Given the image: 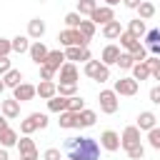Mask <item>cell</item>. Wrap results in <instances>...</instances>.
I'll use <instances>...</instances> for the list:
<instances>
[{
    "instance_id": "obj_1",
    "label": "cell",
    "mask_w": 160,
    "mask_h": 160,
    "mask_svg": "<svg viewBox=\"0 0 160 160\" xmlns=\"http://www.w3.org/2000/svg\"><path fill=\"white\" fill-rule=\"evenodd\" d=\"M62 148L68 152V160H98L100 158V142L88 135L68 138Z\"/></svg>"
},
{
    "instance_id": "obj_2",
    "label": "cell",
    "mask_w": 160,
    "mask_h": 160,
    "mask_svg": "<svg viewBox=\"0 0 160 160\" xmlns=\"http://www.w3.org/2000/svg\"><path fill=\"white\" fill-rule=\"evenodd\" d=\"M58 40H60V45L62 48H88L90 45V40L88 38H82L78 30H70V28H65V30H60L58 32Z\"/></svg>"
},
{
    "instance_id": "obj_3",
    "label": "cell",
    "mask_w": 160,
    "mask_h": 160,
    "mask_svg": "<svg viewBox=\"0 0 160 160\" xmlns=\"http://www.w3.org/2000/svg\"><path fill=\"white\" fill-rule=\"evenodd\" d=\"M85 75L102 85V82H108V80H110V68H108V65H102L100 60H88V62H85Z\"/></svg>"
},
{
    "instance_id": "obj_4",
    "label": "cell",
    "mask_w": 160,
    "mask_h": 160,
    "mask_svg": "<svg viewBox=\"0 0 160 160\" xmlns=\"http://www.w3.org/2000/svg\"><path fill=\"white\" fill-rule=\"evenodd\" d=\"M118 98H120V95H118L115 90H100V95H98L100 112H105V115H115L118 108H120V100H118Z\"/></svg>"
},
{
    "instance_id": "obj_5",
    "label": "cell",
    "mask_w": 160,
    "mask_h": 160,
    "mask_svg": "<svg viewBox=\"0 0 160 160\" xmlns=\"http://www.w3.org/2000/svg\"><path fill=\"white\" fill-rule=\"evenodd\" d=\"M112 90H115L118 95L132 98V95H138V90H140V82H138V80H135L132 75H128V78H120V80H115Z\"/></svg>"
},
{
    "instance_id": "obj_6",
    "label": "cell",
    "mask_w": 160,
    "mask_h": 160,
    "mask_svg": "<svg viewBox=\"0 0 160 160\" xmlns=\"http://www.w3.org/2000/svg\"><path fill=\"white\" fill-rule=\"evenodd\" d=\"M135 145H140V128L138 125H128L122 130V135H120V148L122 150H130Z\"/></svg>"
},
{
    "instance_id": "obj_7",
    "label": "cell",
    "mask_w": 160,
    "mask_h": 160,
    "mask_svg": "<svg viewBox=\"0 0 160 160\" xmlns=\"http://www.w3.org/2000/svg\"><path fill=\"white\" fill-rule=\"evenodd\" d=\"M48 52H50V50L45 48V42H42V40H32V45H30V52H28V55H30V60L40 68V65H45Z\"/></svg>"
},
{
    "instance_id": "obj_8",
    "label": "cell",
    "mask_w": 160,
    "mask_h": 160,
    "mask_svg": "<svg viewBox=\"0 0 160 160\" xmlns=\"http://www.w3.org/2000/svg\"><path fill=\"white\" fill-rule=\"evenodd\" d=\"M100 148L108 150V152L120 150V135H118L115 130H102V132H100Z\"/></svg>"
},
{
    "instance_id": "obj_9",
    "label": "cell",
    "mask_w": 160,
    "mask_h": 160,
    "mask_svg": "<svg viewBox=\"0 0 160 160\" xmlns=\"http://www.w3.org/2000/svg\"><path fill=\"white\" fill-rule=\"evenodd\" d=\"M38 95V85H30V82H20L15 90H12V98L18 100V102H28V100H32Z\"/></svg>"
},
{
    "instance_id": "obj_10",
    "label": "cell",
    "mask_w": 160,
    "mask_h": 160,
    "mask_svg": "<svg viewBox=\"0 0 160 160\" xmlns=\"http://www.w3.org/2000/svg\"><path fill=\"white\" fill-rule=\"evenodd\" d=\"M145 48H148L150 55L160 58V28H150L145 32Z\"/></svg>"
},
{
    "instance_id": "obj_11",
    "label": "cell",
    "mask_w": 160,
    "mask_h": 160,
    "mask_svg": "<svg viewBox=\"0 0 160 160\" xmlns=\"http://www.w3.org/2000/svg\"><path fill=\"white\" fill-rule=\"evenodd\" d=\"M90 20H92L95 25H108V22L115 20V10L108 8V5H98V10L90 15Z\"/></svg>"
},
{
    "instance_id": "obj_12",
    "label": "cell",
    "mask_w": 160,
    "mask_h": 160,
    "mask_svg": "<svg viewBox=\"0 0 160 160\" xmlns=\"http://www.w3.org/2000/svg\"><path fill=\"white\" fill-rule=\"evenodd\" d=\"M120 52H122V50H120L115 42H110V45H105V48H102V52H100V62H102V65H108V68H110V65H118Z\"/></svg>"
},
{
    "instance_id": "obj_13",
    "label": "cell",
    "mask_w": 160,
    "mask_h": 160,
    "mask_svg": "<svg viewBox=\"0 0 160 160\" xmlns=\"http://www.w3.org/2000/svg\"><path fill=\"white\" fill-rule=\"evenodd\" d=\"M95 120H98V112H95V110H90V108H85L82 112H78V115H75V128H78V130L92 128V125H95Z\"/></svg>"
},
{
    "instance_id": "obj_14",
    "label": "cell",
    "mask_w": 160,
    "mask_h": 160,
    "mask_svg": "<svg viewBox=\"0 0 160 160\" xmlns=\"http://www.w3.org/2000/svg\"><path fill=\"white\" fill-rule=\"evenodd\" d=\"M18 152L20 158H38V148H35V140L30 135H22L18 140Z\"/></svg>"
},
{
    "instance_id": "obj_15",
    "label": "cell",
    "mask_w": 160,
    "mask_h": 160,
    "mask_svg": "<svg viewBox=\"0 0 160 160\" xmlns=\"http://www.w3.org/2000/svg\"><path fill=\"white\" fill-rule=\"evenodd\" d=\"M58 75H60V82H72V85H78V80H80V72H78L75 62H65V65L58 70Z\"/></svg>"
},
{
    "instance_id": "obj_16",
    "label": "cell",
    "mask_w": 160,
    "mask_h": 160,
    "mask_svg": "<svg viewBox=\"0 0 160 160\" xmlns=\"http://www.w3.org/2000/svg\"><path fill=\"white\" fill-rule=\"evenodd\" d=\"M65 58H68V62H78V60L80 62H88V60H92L90 58V50L88 48H78V45L75 48H65Z\"/></svg>"
},
{
    "instance_id": "obj_17",
    "label": "cell",
    "mask_w": 160,
    "mask_h": 160,
    "mask_svg": "<svg viewBox=\"0 0 160 160\" xmlns=\"http://www.w3.org/2000/svg\"><path fill=\"white\" fill-rule=\"evenodd\" d=\"M138 128H140V132L145 130V132H150L152 128H158V118H155V112H150V110H142L140 115H138V122H135Z\"/></svg>"
},
{
    "instance_id": "obj_18",
    "label": "cell",
    "mask_w": 160,
    "mask_h": 160,
    "mask_svg": "<svg viewBox=\"0 0 160 160\" xmlns=\"http://www.w3.org/2000/svg\"><path fill=\"white\" fill-rule=\"evenodd\" d=\"M0 110H2V115H5L8 120H15V118H20V102H18L15 98H8V100H2V102H0Z\"/></svg>"
},
{
    "instance_id": "obj_19",
    "label": "cell",
    "mask_w": 160,
    "mask_h": 160,
    "mask_svg": "<svg viewBox=\"0 0 160 160\" xmlns=\"http://www.w3.org/2000/svg\"><path fill=\"white\" fill-rule=\"evenodd\" d=\"M42 35H45V20L32 18V20L28 22V38H30V40H42Z\"/></svg>"
},
{
    "instance_id": "obj_20",
    "label": "cell",
    "mask_w": 160,
    "mask_h": 160,
    "mask_svg": "<svg viewBox=\"0 0 160 160\" xmlns=\"http://www.w3.org/2000/svg\"><path fill=\"white\" fill-rule=\"evenodd\" d=\"M38 95H40L42 100L55 98V95H58V82H55V80H40V85H38Z\"/></svg>"
},
{
    "instance_id": "obj_21",
    "label": "cell",
    "mask_w": 160,
    "mask_h": 160,
    "mask_svg": "<svg viewBox=\"0 0 160 160\" xmlns=\"http://www.w3.org/2000/svg\"><path fill=\"white\" fill-rule=\"evenodd\" d=\"M118 40H120V48H125V52H132V50H138V48L142 45V42H140L132 32H128V30H122V35H120Z\"/></svg>"
},
{
    "instance_id": "obj_22",
    "label": "cell",
    "mask_w": 160,
    "mask_h": 160,
    "mask_svg": "<svg viewBox=\"0 0 160 160\" xmlns=\"http://www.w3.org/2000/svg\"><path fill=\"white\" fill-rule=\"evenodd\" d=\"M120 35H122V25H120V20H112V22L102 25V38H105V40H118Z\"/></svg>"
},
{
    "instance_id": "obj_23",
    "label": "cell",
    "mask_w": 160,
    "mask_h": 160,
    "mask_svg": "<svg viewBox=\"0 0 160 160\" xmlns=\"http://www.w3.org/2000/svg\"><path fill=\"white\" fill-rule=\"evenodd\" d=\"M65 62H68V58H65V50H50V52H48V60H45V65H50V68L60 70Z\"/></svg>"
},
{
    "instance_id": "obj_24",
    "label": "cell",
    "mask_w": 160,
    "mask_h": 160,
    "mask_svg": "<svg viewBox=\"0 0 160 160\" xmlns=\"http://www.w3.org/2000/svg\"><path fill=\"white\" fill-rule=\"evenodd\" d=\"M68 105H70V98H62V95H55V98L48 100V110H50V112H58V115L65 112Z\"/></svg>"
},
{
    "instance_id": "obj_25",
    "label": "cell",
    "mask_w": 160,
    "mask_h": 160,
    "mask_svg": "<svg viewBox=\"0 0 160 160\" xmlns=\"http://www.w3.org/2000/svg\"><path fill=\"white\" fill-rule=\"evenodd\" d=\"M130 72H132V78H135L138 82H142V80H148V78H152V70H150V65H148V62H135Z\"/></svg>"
},
{
    "instance_id": "obj_26",
    "label": "cell",
    "mask_w": 160,
    "mask_h": 160,
    "mask_svg": "<svg viewBox=\"0 0 160 160\" xmlns=\"http://www.w3.org/2000/svg\"><path fill=\"white\" fill-rule=\"evenodd\" d=\"M18 140H20V135L12 128H8V130L0 132V148H18Z\"/></svg>"
},
{
    "instance_id": "obj_27",
    "label": "cell",
    "mask_w": 160,
    "mask_h": 160,
    "mask_svg": "<svg viewBox=\"0 0 160 160\" xmlns=\"http://www.w3.org/2000/svg\"><path fill=\"white\" fill-rule=\"evenodd\" d=\"M128 32H132L138 40H140V38H145V32H148V25H145V20H140V18H132V20L128 22Z\"/></svg>"
},
{
    "instance_id": "obj_28",
    "label": "cell",
    "mask_w": 160,
    "mask_h": 160,
    "mask_svg": "<svg viewBox=\"0 0 160 160\" xmlns=\"http://www.w3.org/2000/svg\"><path fill=\"white\" fill-rule=\"evenodd\" d=\"M30 45H32V42H30L28 35H15V38H12V52H20V55H22V52H30Z\"/></svg>"
},
{
    "instance_id": "obj_29",
    "label": "cell",
    "mask_w": 160,
    "mask_h": 160,
    "mask_svg": "<svg viewBox=\"0 0 160 160\" xmlns=\"http://www.w3.org/2000/svg\"><path fill=\"white\" fill-rule=\"evenodd\" d=\"M2 82H5V88H12V90H15V88L22 82V72H20L18 68H12L10 72H5V75H2Z\"/></svg>"
},
{
    "instance_id": "obj_30",
    "label": "cell",
    "mask_w": 160,
    "mask_h": 160,
    "mask_svg": "<svg viewBox=\"0 0 160 160\" xmlns=\"http://www.w3.org/2000/svg\"><path fill=\"white\" fill-rule=\"evenodd\" d=\"M152 15H155V5H152L150 0H142L140 8H138V18H140V20H150Z\"/></svg>"
},
{
    "instance_id": "obj_31",
    "label": "cell",
    "mask_w": 160,
    "mask_h": 160,
    "mask_svg": "<svg viewBox=\"0 0 160 160\" xmlns=\"http://www.w3.org/2000/svg\"><path fill=\"white\" fill-rule=\"evenodd\" d=\"M38 130V122H35V118H32V112L25 118V120H20V135H32Z\"/></svg>"
},
{
    "instance_id": "obj_32",
    "label": "cell",
    "mask_w": 160,
    "mask_h": 160,
    "mask_svg": "<svg viewBox=\"0 0 160 160\" xmlns=\"http://www.w3.org/2000/svg\"><path fill=\"white\" fill-rule=\"evenodd\" d=\"M98 10V0H78V12L80 15H92Z\"/></svg>"
},
{
    "instance_id": "obj_33",
    "label": "cell",
    "mask_w": 160,
    "mask_h": 160,
    "mask_svg": "<svg viewBox=\"0 0 160 160\" xmlns=\"http://www.w3.org/2000/svg\"><path fill=\"white\" fill-rule=\"evenodd\" d=\"M95 28H98V25H95L92 20H82V22H80V28H78V32H80L82 38L92 40V35H95Z\"/></svg>"
},
{
    "instance_id": "obj_34",
    "label": "cell",
    "mask_w": 160,
    "mask_h": 160,
    "mask_svg": "<svg viewBox=\"0 0 160 160\" xmlns=\"http://www.w3.org/2000/svg\"><path fill=\"white\" fill-rule=\"evenodd\" d=\"M58 95H62V98H75V95H78V85H72V82H58Z\"/></svg>"
},
{
    "instance_id": "obj_35",
    "label": "cell",
    "mask_w": 160,
    "mask_h": 160,
    "mask_svg": "<svg viewBox=\"0 0 160 160\" xmlns=\"http://www.w3.org/2000/svg\"><path fill=\"white\" fill-rule=\"evenodd\" d=\"M75 115L78 112H70V110H65V112H60V128H65V130H70V128H75Z\"/></svg>"
},
{
    "instance_id": "obj_36",
    "label": "cell",
    "mask_w": 160,
    "mask_h": 160,
    "mask_svg": "<svg viewBox=\"0 0 160 160\" xmlns=\"http://www.w3.org/2000/svg\"><path fill=\"white\" fill-rule=\"evenodd\" d=\"M80 22H82V15H80L78 10H75V12H68V15H65V25H68L70 30H78V28H80Z\"/></svg>"
},
{
    "instance_id": "obj_37",
    "label": "cell",
    "mask_w": 160,
    "mask_h": 160,
    "mask_svg": "<svg viewBox=\"0 0 160 160\" xmlns=\"http://www.w3.org/2000/svg\"><path fill=\"white\" fill-rule=\"evenodd\" d=\"M132 65H135L132 55H130V52H120V58H118V68H120V70H132Z\"/></svg>"
},
{
    "instance_id": "obj_38",
    "label": "cell",
    "mask_w": 160,
    "mask_h": 160,
    "mask_svg": "<svg viewBox=\"0 0 160 160\" xmlns=\"http://www.w3.org/2000/svg\"><path fill=\"white\" fill-rule=\"evenodd\" d=\"M148 145H150L152 150H160V128H152V130L148 132Z\"/></svg>"
},
{
    "instance_id": "obj_39",
    "label": "cell",
    "mask_w": 160,
    "mask_h": 160,
    "mask_svg": "<svg viewBox=\"0 0 160 160\" xmlns=\"http://www.w3.org/2000/svg\"><path fill=\"white\" fill-rule=\"evenodd\" d=\"M68 110H70V112H82V110H85V100H82L80 95L70 98V105H68Z\"/></svg>"
},
{
    "instance_id": "obj_40",
    "label": "cell",
    "mask_w": 160,
    "mask_h": 160,
    "mask_svg": "<svg viewBox=\"0 0 160 160\" xmlns=\"http://www.w3.org/2000/svg\"><path fill=\"white\" fill-rule=\"evenodd\" d=\"M125 152H128L130 160H142V158H145V148H142V142L135 145V148H130V150H125Z\"/></svg>"
},
{
    "instance_id": "obj_41",
    "label": "cell",
    "mask_w": 160,
    "mask_h": 160,
    "mask_svg": "<svg viewBox=\"0 0 160 160\" xmlns=\"http://www.w3.org/2000/svg\"><path fill=\"white\" fill-rule=\"evenodd\" d=\"M130 55H132V60H135V62H145V60H148V48H145V45H140V48H138V50H132Z\"/></svg>"
},
{
    "instance_id": "obj_42",
    "label": "cell",
    "mask_w": 160,
    "mask_h": 160,
    "mask_svg": "<svg viewBox=\"0 0 160 160\" xmlns=\"http://www.w3.org/2000/svg\"><path fill=\"white\" fill-rule=\"evenodd\" d=\"M55 75H58L55 68H50V65H40V80H52Z\"/></svg>"
},
{
    "instance_id": "obj_43",
    "label": "cell",
    "mask_w": 160,
    "mask_h": 160,
    "mask_svg": "<svg viewBox=\"0 0 160 160\" xmlns=\"http://www.w3.org/2000/svg\"><path fill=\"white\" fill-rule=\"evenodd\" d=\"M42 160H62V152H60V148H48V150L42 152Z\"/></svg>"
},
{
    "instance_id": "obj_44",
    "label": "cell",
    "mask_w": 160,
    "mask_h": 160,
    "mask_svg": "<svg viewBox=\"0 0 160 160\" xmlns=\"http://www.w3.org/2000/svg\"><path fill=\"white\" fill-rule=\"evenodd\" d=\"M12 52V40H8V38H0V58H8Z\"/></svg>"
},
{
    "instance_id": "obj_45",
    "label": "cell",
    "mask_w": 160,
    "mask_h": 160,
    "mask_svg": "<svg viewBox=\"0 0 160 160\" xmlns=\"http://www.w3.org/2000/svg\"><path fill=\"white\" fill-rule=\"evenodd\" d=\"M32 118H35V122H38V130H45V128L50 125V120H48L45 112H32Z\"/></svg>"
},
{
    "instance_id": "obj_46",
    "label": "cell",
    "mask_w": 160,
    "mask_h": 160,
    "mask_svg": "<svg viewBox=\"0 0 160 160\" xmlns=\"http://www.w3.org/2000/svg\"><path fill=\"white\" fill-rule=\"evenodd\" d=\"M148 98H150V102H152V105H160V85H152V88H150V92H148Z\"/></svg>"
},
{
    "instance_id": "obj_47",
    "label": "cell",
    "mask_w": 160,
    "mask_h": 160,
    "mask_svg": "<svg viewBox=\"0 0 160 160\" xmlns=\"http://www.w3.org/2000/svg\"><path fill=\"white\" fill-rule=\"evenodd\" d=\"M12 70V65H10V58H0V78L5 75V72H10Z\"/></svg>"
},
{
    "instance_id": "obj_48",
    "label": "cell",
    "mask_w": 160,
    "mask_h": 160,
    "mask_svg": "<svg viewBox=\"0 0 160 160\" xmlns=\"http://www.w3.org/2000/svg\"><path fill=\"white\" fill-rule=\"evenodd\" d=\"M140 2H142V0H122V5H125V8H130V10H138V8H140Z\"/></svg>"
},
{
    "instance_id": "obj_49",
    "label": "cell",
    "mask_w": 160,
    "mask_h": 160,
    "mask_svg": "<svg viewBox=\"0 0 160 160\" xmlns=\"http://www.w3.org/2000/svg\"><path fill=\"white\" fill-rule=\"evenodd\" d=\"M145 62H148V65H150V70H152V68H158V65H160V58H155V55H148V60H145Z\"/></svg>"
},
{
    "instance_id": "obj_50",
    "label": "cell",
    "mask_w": 160,
    "mask_h": 160,
    "mask_svg": "<svg viewBox=\"0 0 160 160\" xmlns=\"http://www.w3.org/2000/svg\"><path fill=\"white\" fill-rule=\"evenodd\" d=\"M8 128H10V125H8V118L0 112V132H2V130H8Z\"/></svg>"
},
{
    "instance_id": "obj_51",
    "label": "cell",
    "mask_w": 160,
    "mask_h": 160,
    "mask_svg": "<svg viewBox=\"0 0 160 160\" xmlns=\"http://www.w3.org/2000/svg\"><path fill=\"white\" fill-rule=\"evenodd\" d=\"M0 160H10V155H8V148H0Z\"/></svg>"
},
{
    "instance_id": "obj_52",
    "label": "cell",
    "mask_w": 160,
    "mask_h": 160,
    "mask_svg": "<svg viewBox=\"0 0 160 160\" xmlns=\"http://www.w3.org/2000/svg\"><path fill=\"white\" fill-rule=\"evenodd\" d=\"M152 80H160V65H158V68H152Z\"/></svg>"
},
{
    "instance_id": "obj_53",
    "label": "cell",
    "mask_w": 160,
    "mask_h": 160,
    "mask_svg": "<svg viewBox=\"0 0 160 160\" xmlns=\"http://www.w3.org/2000/svg\"><path fill=\"white\" fill-rule=\"evenodd\" d=\"M102 2H105L108 8H115V5H118V2H122V0H102Z\"/></svg>"
},
{
    "instance_id": "obj_54",
    "label": "cell",
    "mask_w": 160,
    "mask_h": 160,
    "mask_svg": "<svg viewBox=\"0 0 160 160\" xmlns=\"http://www.w3.org/2000/svg\"><path fill=\"white\" fill-rule=\"evenodd\" d=\"M2 90H5V82H2V78H0V95H2Z\"/></svg>"
},
{
    "instance_id": "obj_55",
    "label": "cell",
    "mask_w": 160,
    "mask_h": 160,
    "mask_svg": "<svg viewBox=\"0 0 160 160\" xmlns=\"http://www.w3.org/2000/svg\"><path fill=\"white\" fill-rule=\"evenodd\" d=\"M18 160H38V158H18Z\"/></svg>"
}]
</instances>
